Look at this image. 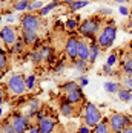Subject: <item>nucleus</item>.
I'll list each match as a JSON object with an SVG mask.
<instances>
[{
    "label": "nucleus",
    "instance_id": "1",
    "mask_svg": "<svg viewBox=\"0 0 132 133\" xmlns=\"http://www.w3.org/2000/svg\"><path fill=\"white\" fill-rule=\"evenodd\" d=\"M103 25H105L103 20L98 15H95V17H89V18L83 20L79 25L77 31H79V34L83 38H94V37L98 35V32L103 28Z\"/></svg>",
    "mask_w": 132,
    "mask_h": 133
},
{
    "label": "nucleus",
    "instance_id": "2",
    "mask_svg": "<svg viewBox=\"0 0 132 133\" xmlns=\"http://www.w3.org/2000/svg\"><path fill=\"white\" fill-rule=\"evenodd\" d=\"M115 37H117V26L114 25V22L111 23H105L103 28L100 29L98 35H97V43L101 49H109L114 41H115Z\"/></svg>",
    "mask_w": 132,
    "mask_h": 133
},
{
    "label": "nucleus",
    "instance_id": "3",
    "mask_svg": "<svg viewBox=\"0 0 132 133\" xmlns=\"http://www.w3.org/2000/svg\"><path fill=\"white\" fill-rule=\"evenodd\" d=\"M62 92H63V96H65V101L71 103V104H79L83 101L85 95L81 92V87H80L79 83L75 81H68L62 86Z\"/></svg>",
    "mask_w": 132,
    "mask_h": 133
},
{
    "label": "nucleus",
    "instance_id": "4",
    "mask_svg": "<svg viewBox=\"0 0 132 133\" xmlns=\"http://www.w3.org/2000/svg\"><path fill=\"white\" fill-rule=\"evenodd\" d=\"M103 119L101 113H100V109L95 106L94 103H86L83 107V121L88 127H95L100 121Z\"/></svg>",
    "mask_w": 132,
    "mask_h": 133
},
{
    "label": "nucleus",
    "instance_id": "5",
    "mask_svg": "<svg viewBox=\"0 0 132 133\" xmlns=\"http://www.w3.org/2000/svg\"><path fill=\"white\" fill-rule=\"evenodd\" d=\"M6 87L9 89V92L13 95H23L26 92V78L22 75V74H13L9 78H8V83H6Z\"/></svg>",
    "mask_w": 132,
    "mask_h": 133
},
{
    "label": "nucleus",
    "instance_id": "6",
    "mask_svg": "<svg viewBox=\"0 0 132 133\" xmlns=\"http://www.w3.org/2000/svg\"><path fill=\"white\" fill-rule=\"evenodd\" d=\"M20 23H22V31L39 32V29L41 28V17L34 12H26L20 17Z\"/></svg>",
    "mask_w": 132,
    "mask_h": 133
},
{
    "label": "nucleus",
    "instance_id": "7",
    "mask_svg": "<svg viewBox=\"0 0 132 133\" xmlns=\"http://www.w3.org/2000/svg\"><path fill=\"white\" fill-rule=\"evenodd\" d=\"M107 122H109V127H111L112 133H121L124 130V127L128 125L126 115L118 113V112H112L107 118Z\"/></svg>",
    "mask_w": 132,
    "mask_h": 133
},
{
    "label": "nucleus",
    "instance_id": "8",
    "mask_svg": "<svg viewBox=\"0 0 132 133\" xmlns=\"http://www.w3.org/2000/svg\"><path fill=\"white\" fill-rule=\"evenodd\" d=\"M0 40L3 41L5 46H14L15 41L19 40V31L15 26H3L0 29Z\"/></svg>",
    "mask_w": 132,
    "mask_h": 133
},
{
    "label": "nucleus",
    "instance_id": "9",
    "mask_svg": "<svg viewBox=\"0 0 132 133\" xmlns=\"http://www.w3.org/2000/svg\"><path fill=\"white\" fill-rule=\"evenodd\" d=\"M79 40H80L79 37L72 34L65 41V55L71 61H74V60L79 58Z\"/></svg>",
    "mask_w": 132,
    "mask_h": 133
},
{
    "label": "nucleus",
    "instance_id": "10",
    "mask_svg": "<svg viewBox=\"0 0 132 133\" xmlns=\"http://www.w3.org/2000/svg\"><path fill=\"white\" fill-rule=\"evenodd\" d=\"M9 122H11V125L14 127V130L17 133H25L28 129H31L29 127V118H26L25 115H20V113H13L9 118Z\"/></svg>",
    "mask_w": 132,
    "mask_h": 133
},
{
    "label": "nucleus",
    "instance_id": "11",
    "mask_svg": "<svg viewBox=\"0 0 132 133\" xmlns=\"http://www.w3.org/2000/svg\"><path fill=\"white\" fill-rule=\"evenodd\" d=\"M120 69L124 77H132V49L121 54L120 57Z\"/></svg>",
    "mask_w": 132,
    "mask_h": 133
},
{
    "label": "nucleus",
    "instance_id": "12",
    "mask_svg": "<svg viewBox=\"0 0 132 133\" xmlns=\"http://www.w3.org/2000/svg\"><path fill=\"white\" fill-rule=\"evenodd\" d=\"M37 127H39L40 133H55L57 121L51 116H45V118L37 121Z\"/></svg>",
    "mask_w": 132,
    "mask_h": 133
},
{
    "label": "nucleus",
    "instance_id": "13",
    "mask_svg": "<svg viewBox=\"0 0 132 133\" xmlns=\"http://www.w3.org/2000/svg\"><path fill=\"white\" fill-rule=\"evenodd\" d=\"M89 51H91V43L88 41V38L81 37L79 40V58L89 63Z\"/></svg>",
    "mask_w": 132,
    "mask_h": 133
},
{
    "label": "nucleus",
    "instance_id": "14",
    "mask_svg": "<svg viewBox=\"0 0 132 133\" xmlns=\"http://www.w3.org/2000/svg\"><path fill=\"white\" fill-rule=\"evenodd\" d=\"M60 113H62L63 116H66V118H74V116H77L75 106L71 104V103H68V101H63V103L60 104Z\"/></svg>",
    "mask_w": 132,
    "mask_h": 133
},
{
    "label": "nucleus",
    "instance_id": "15",
    "mask_svg": "<svg viewBox=\"0 0 132 133\" xmlns=\"http://www.w3.org/2000/svg\"><path fill=\"white\" fill-rule=\"evenodd\" d=\"M40 109H41V103H40L37 98H32V99H29V103H28V113L25 115L26 118H34L35 115H37V112H39Z\"/></svg>",
    "mask_w": 132,
    "mask_h": 133
},
{
    "label": "nucleus",
    "instance_id": "16",
    "mask_svg": "<svg viewBox=\"0 0 132 133\" xmlns=\"http://www.w3.org/2000/svg\"><path fill=\"white\" fill-rule=\"evenodd\" d=\"M22 40L26 46H32L37 43L39 35H37V32H32V31H22Z\"/></svg>",
    "mask_w": 132,
    "mask_h": 133
},
{
    "label": "nucleus",
    "instance_id": "17",
    "mask_svg": "<svg viewBox=\"0 0 132 133\" xmlns=\"http://www.w3.org/2000/svg\"><path fill=\"white\" fill-rule=\"evenodd\" d=\"M100 51H101V48L98 46V43L92 41L91 43V51H89V64H94L97 61V58L100 55Z\"/></svg>",
    "mask_w": 132,
    "mask_h": 133
},
{
    "label": "nucleus",
    "instance_id": "18",
    "mask_svg": "<svg viewBox=\"0 0 132 133\" xmlns=\"http://www.w3.org/2000/svg\"><path fill=\"white\" fill-rule=\"evenodd\" d=\"M39 51L43 61H52V48L49 44H41L39 48Z\"/></svg>",
    "mask_w": 132,
    "mask_h": 133
},
{
    "label": "nucleus",
    "instance_id": "19",
    "mask_svg": "<svg viewBox=\"0 0 132 133\" xmlns=\"http://www.w3.org/2000/svg\"><path fill=\"white\" fill-rule=\"evenodd\" d=\"M92 133H112L111 127H109V122H107V118H103L95 127H94Z\"/></svg>",
    "mask_w": 132,
    "mask_h": 133
},
{
    "label": "nucleus",
    "instance_id": "20",
    "mask_svg": "<svg viewBox=\"0 0 132 133\" xmlns=\"http://www.w3.org/2000/svg\"><path fill=\"white\" fill-rule=\"evenodd\" d=\"M60 5H62V2H60V0H52L51 3L45 5V6L40 9V11H39V15H40V17H45V15H48V14L51 12L54 8H57V6H60Z\"/></svg>",
    "mask_w": 132,
    "mask_h": 133
},
{
    "label": "nucleus",
    "instance_id": "21",
    "mask_svg": "<svg viewBox=\"0 0 132 133\" xmlns=\"http://www.w3.org/2000/svg\"><path fill=\"white\" fill-rule=\"evenodd\" d=\"M121 87H123L121 83H115V81H106L105 83V90L107 93H112V95H117Z\"/></svg>",
    "mask_w": 132,
    "mask_h": 133
},
{
    "label": "nucleus",
    "instance_id": "22",
    "mask_svg": "<svg viewBox=\"0 0 132 133\" xmlns=\"http://www.w3.org/2000/svg\"><path fill=\"white\" fill-rule=\"evenodd\" d=\"M117 96H118L120 101H123V103H131L132 101V90L129 89H126V87H121L117 93Z\"/></svg>",
    "mask_w": 132,
    "mask_h": 133
},
{
    "label": "nucleus",
    "instance_id": "23",
    "mask_svg": "<svg viewBox=\"0 0 132 133\" xmlns=\"http://www.w3.org/2000/svg\"><path fill=\"white\" fill-rule=\"evenodd\" d=\"M71 66L74 67L77 72H86L88 67H89V63H88V61H83V60H80V58H77V60L71 61Z\"/></svg>",
    "mask_w": 132,
    "mask_h": 133
},
{
    "label": "nucleus",
    "instance_id": "24",
    "mask_svg": "<svg viewBox=\"0 0 132 133\" xmlns=\"http://www.w3.org/2000/svg\"><path fill=\"white\" fill-rule=\"evenodd\" d=\"M88 5H89V0H74V2L69 5V11L75 12V11H79V9L88 6Z\"/></svg>",
    "mask_w": 132,
    "mask_h": 133
},
{
    "label": "nucleus",
    "instance_id": "25",
    "mask_svg": "<svg viewBox=\"0 0 132 133\" xmlns=\"http://www.w3.org/2000/svg\"><path fill=\"white\" fill-rule=\"evenodd\" d=\"M0 133H17L14 130V127L11 125V122H9L8 118L3 119V121H0Z\"/></svg>",
    "mask_w": 132,
    "mask_h": 133
},
{
    "label": "nucleus",
    "instance_id": "26",
    "mask_svg": "<svg viewBox=\"0 0 132 133\" xmlns=\"http://www.w3.org/2000/svg\"><path fill=\"white\" fill-rule=\"evenodd\" d=\"M6 69H8V57H6L5 51L0 49V77L5 75Z\"/></svg>",
    "mask_w": 132,
    "mask_h": 133
},
{
    "label": "nucleus",
    "instance_id": "27",
    "mask_svg": "<svg viewBox=\"0 0 132 133\" xmlns=\"http://www.w3.org/2000/svg\"><path fill=\"white\" fill-rule=\"evenodd\" d=\"M25 46H26V44H25L23 40L20 38V40L15 41V44H14V46H11V52L15 54V55H17V54H22L23 51H25Z\"/></svg>",
    "mask_w": 132,
    "mask_h": 133
},
{
    "label": "nucleus",
    "instance_id": "28",
    "mask_svg": "<svg viewBox=\"0 0 132 133\" xmlns=\"http://www.w3.org/2000/svg\"><path fill=\"white\" fill-rule=\"evenodd\" d=\"M79 18H69V20H68V22H66V29H68V31H71V32H72V31H77V29H79Z\"/></svg>",
    "mask_w": 132,
    "mask_h": 133
},
{
    "label": "nucleus",
    "instance_id": "29",
    "mask_svg": "<svg viewBox=\"0 0 132 133\" xmlns=\"http://www.w3.org/2000/svg\"><path fill=\"white\" fill-rule=\"evenodd\" d=\"M29 0H19L15 5H14V11H26L28 6H29Z\"/></svg>",
    "mask_w": 132,
    "mask_h": 133
},
{
    "label": "nucleus",
    "instance_id": "30",
    "mask_svg": "<svg viewBox=\"0 0 132 133\" xmlns=\"http://www.w3.org/2000/svg\"><path fill=\"white\" fill-rule=\"evenodd\" d=\"M31 61H32V63H34L35 66H39L40 63L43 61V60H41V55H40L39 48H37V49H34V51L31 52Z\"/></svg>",
    "mask_w": 132,
    "mask_h": 133
},
{
    "label": "nucleus",
    "instance_id": "31",
    "mask_svg": "<svg viewBox=\"0 0 132 133\" xmlns=\"http://www.w3.org/2000/svg\"><path fill=\"white\" fill-rule=\"evenodd\" d=\"M45 5H43V2L41 0H39V2H31L29 3V6H28L26 11H29V12H32V11H37V9H41Z\"/></svg>",
    "mask_w": 132,
    "mask_h": 133
},
{
    "label": "nucleus",
    "instance_id": "32",
    "mask_svg": "<svg viewBox=\"0 0 132 133\" xmlns=\"http://www.w3.org/2000/svg\"><path fill=\"white\" fill-rule=\"evenodd\" d=\"M117 61H118V54H117V52H112L109 57H107V60H106V64L112 67L115 63H117Z\"/></svg>",
    "mask_w": 132,
    "mask_h": 133
},
{
    "label": "nucleus",
    "instance_id": "33",
    "mask_svg": "<svg viewBox=\"0 0 132 133\" xmlns=\"http://www.w3.org/2000/svg\"><path fill=\"white\" fill-rule=\"evenodd\" d=\"M35 87V75H28L26 77V89L32 90Z\"/></svg>",
    "mask_w": 132,
    "mask_h": 133
},
{
    "label": "nucleus",
    "instance_id": "34",
    "mask_svg": "<svg viewBox=\"0 0 132 133\" xmlns=\"http://www.w3.org/2000/svg\"><path fill=\"white\" fill-rule=\"evenodd\" d=\"M121 86L126 87V89H129V90H132V77H124V75H123V78H121Z\"/></svg>",
    "mask_w": 132,
    "mask_h": 133
},
{
    "label": "nucleus",
    "instance_id": "35",
    "mask_svg": "<svg viewBox=\"0 0 132 133\" xmlns=\"http://www.w3.org/2000/svg\"><path fill=\"white\" fill-rule=\"evenodd\" d=\"M63 69H65V60H60V61H58V64L55 66V72H57V74H62V72H63Z\"/></svg>",
    "mask_w": 132,
    "mask_h": 133
},
{
    "label": "nucleus",
    "instance_id": "36",
    "mask_svg": "<svg viewBox=\"0 0 132 133\" xmlns=\"http://www.w3.org/2000/svg\"><path fill=\"white\" fill-rule=\"evenodd\" d=\"M111 15L112 14V9H109V8H101V9H98V15Z\"/></svg>",
    "mask_w": 132,
    "mask_h": 133
},
{
    "label": "nucleus",
    "instance_id": "37",
    "mask_svg": "<svg viewBox=\"0 0 132 133\" xmlns=\"http://www.w3.org/2000/svg\"><path fill=\"white\" fill-rule=\"evenodd\" d=\"M103 74H105V75H112V74H114V72H112V70H111V66H107V64H103Z\"/></svg>",
    "mask_w": 132,
    "mask_h": 133
},
{
    "label": "nucleus",
    "instance_id": "38",
    "mask_svg": "<svg viewBox=\"0 0 132 133\" xmlns=\"http://www.w3.org/2000/svg\"><path fill=\"white\" fill-rule=\"evenodd\" d=\"M77 133H92V132H91V130H89V127L85 124V125H81V127L79 129V132H77Z\"/></svg>",
    "mask_w": 132,
    "mask_h": 133
},
{
    "label": "nucleus",
    "instance_id": "39",
    "mask_svg": "<svg viewBox=\"0 0 132 133\" xmlns=\"http://www.w3.org/2000/svg\"><path fill=\"white\" fill-rule=\"evenodd\" d=\"M126 25H128V26H126V31H128V32H131V31H132V15L129 17V20L126 22Z\"/></svg>",
    "mask_w": 132,
    "mask_h": 133
},
{
    "label": "nucleus",
    "instance_id": "40",
    "mask_svg": "<svg viewBox=\"0 0 132 133\" xmlns=\"http://www.w3.org/2000/svg\"><path fill=\"white\" fill-rule=\"evenodd\" d=\"M129 11H131V9H128L126 6H121V8H120V14H121V15H128Z\"/></svg>",
    "mask_w": 132,
    "mask_h": 133
},
{
    "label": "nucleus",
    "instance_id": "41",
    "mask_svg": "<svg viewBox=\"0 0 132 133\" xmlns=\"http://www.w3.org/2000/svg\"><path fill=\"white\" fill-rule=\"evenodd\" d=\"M80 86H81V87L88 86V78H86V77H81V78H80Z\"/></svg>",
    "mask_w": 132,
    "mask_h": 133
},
{
    "label": "nucleus",
    "instance_id": "42",
    "mask_svg": "<svg viewBox=\"0 0 132 133\" xmlns=\"http://www.w3.org/2000/svg\"><path fill=\"white\" fill-rule=\"evenodd\" d=\"M3 101H5V98H3V86L0 84V106L3 104Z\"/></svg>",
    "mask_w": 132,
    "mask_h": 133
},
{
    "label": "nucleus",
    "instance_id": "43",
    "mask_svg": "<svg viewBox=\"0 0 132 133\" xmlns=\"http://www.w3.org/2000/svg\"><path fill=\"white\" fill-rule=\"evenodd\" d=\"M29 133H40L39 127H37V124H35V125H32V127L29 129Z\"/></svg>",
    "mask_w": 132,
    "mask_h": 133
},
{
    "label": "nucleus",
    "instance_id": "44",
    "mask_svg": "<svg viewBox=\"0 0 132 133\" xmlns=\"http://www.w3.org/2000/svg\"><path fill=\"white\" fill-rule=\"evenodd\" d=\"M121 133H132V124H131V125H126V127H124V130H123Z\"/></svg>",
    "mask_w": 132,
    "mask_h": 133
},
{
    "label": "nucleus",
    "instance_id": "45",
    "mask_svg": "<svg viewBox=\"0 0 132 133\" xmlns=\"http://www.w3.org/2000/svg\"><path fill=\"white\" fill-rule=\"evenodd\" d=\"M60 2H62V5H68V6H69L74 0H60Z\"/></svg>",
    "mask_w": 132,
    "mask_h": 133
},
{
    "label": "nucleus",
    "instance_id": "46",
    "mask_svg": "<svg viewBox=\"0 0 132 133\" xmlns=\"http://www.w3.org/2000/svg\"><path fill=\"white\" fill-rule=\"evenodd\" d=\"M115 3H118V5H123V3H128L129 0H114Z\"/></svg>",
    "mask_w": 132,
    "mask_h": 133
},
{
    "label": "nucleus",
    "instance_id": "47",
    "mask_svg": "<svg viewBox=\"0 0 132 133\" xmlns=\"http://www.w3.org/2000/svg\"><path fill=\"white\" fill-rule=\"evenodd\" d=\"M29 2H39V0H29Z\"/></svg>",
    "mask_w": 132,
    "mask_h": 133
},
{
    "label": "nucleus",
    "instance_id": "48",
    "mask_svg": "<svg viewBox=\"0 0 132 133\" xmlns=\"http://www.w3.org/2000/svg\"><path fill=\"white\" fill-rule=\"evenodd\" d=\"M131 14H132V6H131Z\"/></svg>",
    "mask_w": 132,
    "mask_h": 133
},
{
    "label": "nucleus",
    "instance_id": "49",
    "mask_svg": "<svg viewBox=\"0 0 132 133\" xmlns=\"http://www.w3.org/2000/svg\"><path fill=\"white\" fill-rule=\"evenodd\" d=\"M0 113H2V110H0Z\"/></svg>",
    "mask_w": 132,
    "mask_h": 133
},
{
    "label": "nucleus",
    "instance_id": "50",
    "mask_svg": "<svg viewBox=\"0 0 132 133\" xmlns=\"http://www.w3.org/2000/svg\"><path fill=\"white\" fill-rule=\"evenodd\" d=\"M2 2H5V0H2Z\"/></svg>",
    "mask_w": 132,
    "mask_h": 133
}]
</instances>
